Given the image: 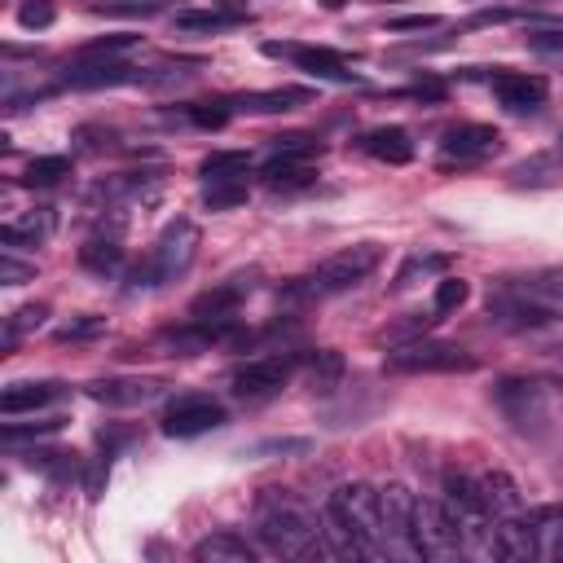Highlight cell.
<instances>
[{
    "mask_svg": "<svg viewBox=\"0 0 563 563\" xmlns=\"http://www.w3.org/2000/svg\"><path fill=\"white\" fill-rule=\"evenodd\" d=\"M344 383V357L339 352H313V361H308V388H313L317 396H330Z\"/></svg>",
    "mask_w": 563,
    "mask_h": 563,
    "instance_id": "24",
    "label": "cell"
},
{
    "mask_svg": "<svg viewBox=\"0 0 563 563\" xmlns=\"http://www.w3.org/2000/svg\"><path fill=\"white\" fill-rule=\"evenodd\" d=\"M203 203H207V212H229V207L247 203V181H212Z\"/></svg>",
    "mask_w": 563,
    "mask_h": 563,
    "instance_id": "31",
    "label": "cell"
},
{
    "mask_svg": "<svg viewBox=\"0 0 563 563\" xmlns=\"http://www.w3.org/2000/svg\"><path fill=\"white\" fill-rule=\"evenodd\" d=\"M300 102H308L304 88H273V93H247L238 106L242 110H256V115H269V110H291Z\"/></svg>",
    "mask_w": 563,
    "mask_h": 563,
    "instance_id": "27",
    "label": "cell"
},
{
    "mask_svg": "<svg viewBox=\"0 0 563 563\" xmlns=\"http://www.w3.org/2000/svg\"><path fill=\"white\" fill-rule=\"evenodd\" d=\"M414 550H418V559H436V563L462 555L458 528L445 515V502L418 498V506H414Z\"/></svg>",
    "mask_w": 563,
    "mask_h": 563,
    "instance_id": "6",
    "label": "cell"
},
{
    "mask_svg": "<svg viewBox=\"0 0 563 563\" xmlns=\"http://www.w3.org/2000/svg\"><path fill=\"white\" fill-rule=\"evenodd\" d=\"M383 498V537H388V559H418L414 550V506L418 498L405 484L379 489Z\"/></svg>",
    "mask_w": 563,
    "mask_h": 563,
    "instance_id": "8",
    "label": "cell"
},
{
    "mask_svg": "<svg viewBox=\"0 0 563 563\" xmlns=\"http://www.w3.org/2000/svg\"><path fill=\"white\" fill-rule=\"evenodd\" d=\"M58 396H62V383H9L5 396H0V410H5L9 418L14 414H36L49 401H58Z\"/></svg>",
    "mask_w": 563,
    "mask_h": 563,
    "instance_id": "19",
    "label": "cell"
},
{
    "mask_svg": "<svg viewBox=\"0 0 563 563\" xmlns=\"http://www.w3.org/2000/svg\"><path fill=\"white\" fill-rule=\"evenodd\" d=\"M198 256V229L190 225V220H176V225H168V234L159 238V247L150 251L146 264H137V269L128 273V286L137 291V286H163L172 282L176 273H185Z\"/></svg>",
    "mask_w": 563,
    "mask_h": 563,
    "instance_id": "5",
    "label": "cell"
},
{
    "mask_svg": "<svg viewBox=\"0 0 563 563\" xmlns=\"http://www.w3.org/2000/svg\"><path fill=\"white\" fill-rule=\"evenodd\" d=\"M295 366H300V357H256V361L234 370V392L238 396H269V392L291 383Z\"/></svg>",
    "mask_w": 563,
    "mask_h": 563,
    "instance_id": "11",
    "label": "cell"
},
{
    "mask_svg": "<svg viewBox=\"0 0 563 563\" xmlns=\"http://www.w3.org/2000/svg\"><path fill=\"white\" fill-rule=\"evenodd\" d=\"M498 150H502V132L489 128V124H458V128L445 132V141H440L445 163H480Z\"/></svg>",
    "mask_w": 563,
    "mask_h": 563,
    "instance_id": "12",
    "label": "cell"
},
{
    "mask_svg": "<svg viewBox=\"0 0 563 563\" xmlns=\"http://www.w3.org/2000/svg\"><path fill=\"white\" fill-rule=\"evenodd\" d=\"M264 53H273V58H291L300 71L317 75V80L357 84V71H348V62L339 58L335 49H313V44H264Z\"/></svg>",
    "mask_w": 563,
    "mask_h": 563,
    "instance_id": "10",
    "label": "cell"
},
{
    "mask_svg": "<svg viewBox=\"0 0 563 563\" xmlns=\"http://www.w3.org/2000/svg\"><path fill=\"white\" fill-rule=\"evenodd\" d=\"M102 330H106L102 317H80V322H71V326L58 330V344H84V339H97Z\"/></svg>",
    "mask_w": 563,
    "mask_h": 563,
    "instance_id": "37",
    "label": "cell"
},
{
    "mask_svg": "<svg viewBox=\"0 0 563 563\" xmlns=\"http://www.w3.org/2000/svg\"><path fill=\"white\" fill-rule=\"evenodd\" d=\"M53 229V216L40 212V216H27V220H5L0 225V242L5 247H36V242Z\"/></svg>",
    "mask_w": 563,
    "mask_h": 563,
    "instance_id": "26",
    "label": "cell"
},
{
    "mask_svg": "<svg viewBox=\"0 0 563 563\" xmlns=\"http://www.w3.org/2000/svg\"><path fill=\"white\" fill-rule=\"evenodd\" d=\"M467 295H471V286L462 278H440L436 295H432V308H436V313H454V308L467 304Z\"/></svg>",
    "mask_w": 563,
    "mask_h": 563,
    "instance_id": "34",
    "label": "cell"
},
{
    "mask_svg": "<svg viewBox=\"0 0 563 563\" xmlns=\"http://www.w3.org/2000/svg\"><path fill=\"white\" fill-rule=\"evenodd\" d=\"M445 515L458 528L462 555L471 559H498V520L480 493V480L467 471H445Z\"/></svg>",
    "mask_w": 563,
    "mask_h": 563,
    "instance_id": "1",
    "label": "cell"
},
{
    "mask_svg": "<svg viewBox=\"0 0 563 563\" xmlns=\"http://www.w3.org/2000/svg\"><path fill=\"white\" fill-rule=\"evenodd\" d=\"M93 396L97 401H110V405H132V401H150L154 383H97Z\"/></svg>",
    "mask_w": 563,
    "mask_h": 563,
    "instance_id": "32",
    "label": "cell"
},
{
    "mask_svg": "<svg viewBox=\"0 0 563 563\" xmlns=\"http://www.w3.org/2000/svg\"><path fill=\"white\" fill-rule=\"evenodd\" d=\"M493 396H498V405L506 410V418L511 423H542V405H546V396H542V383H533V379H502L498 388H493Z\"/></svg>",
    "mask_w": 563,
    "mask_h": 563,
    "instance_id": "14",
    "label": "cell"
},
{
    "mask_svg": "<svg viewBox=\"0 0 563 563\" xmlns=\"http://www.w3.org/2000/svg\"><path fill=\"white\" fill-rule=\"evenodd\" d=\"M388 370L396 374H449V370H476V357L462 352L454 344H423V339H410V344H396L388 357Z\"/></svg>",
    "mask_w": 563,
    "mask_h": 563,
    "instance_id": "7",
    "label": "cell"
},
{
    "mask_svg": "<svg viewBox=\"0 0 563 563\" xmlns=\"http://www.w3.org/2000/svg\"><path fill=\"white\" fill-rule=\"evenodd\" d=\"M132 44H137V36H102V40H88L80 49V62H110L119 58V53H128Z\"/></svg>",
    "mask_w": 563,
    "mask_h": 563,
    "instance_id": "33",
    "label": "cell"
},
{
    "mask_svg": "<svg viewBox=\"0 0 563 563\" xmlns=\"http://www.w3.org/2000/svg\"><path fill=\"white\" fill-rule=\"evenodd\" d=\"M53 18H58V9H53L49 0H27V5L18 9V22H22L27 31H44Z\"/></svg>",
    "mask_w": 563,
    "mask_h": 563,
    "instance_id": "36",
    "label": "cell"
},
{
    "mask_svg": "<svg viewBox=\"0 0 563 563\" xmlns=\"http://www.w3.org/2000/svg\"><path fill=\"white\" fill-rule=\"evenodd\" d=\"M247 22V14H234V9H207V14H181L176 27L181 31H225V27H238Z\"/></svg>",
    "mask_w": 563,
    "mask_h": 563,
    "instance_id": "29",
    "label": "cell"
},
{
    "mask_svg": "<svg viewBox=\"0 0 563 563\" xmlns=\"http://www.w3.org/2000/svg\"><path fill=\"white\" fill-rule=\"evenodd\" d=\"M80 260H84V269H93V273H115L119 264H124V247H119L115 238H93L80 251Z\"/></svg>",
    "mask_w": 563,
    "mask_h": 563,
    "instance_id": "28",
    "label": "cell"
},
{
    "mask_svg": "<svg viewBox=\"0 0 563 563\" xmlns=\"http://www.w3.org/2000/svg\"><path fill=\"white\" fill-rule=\"evenodd\" d=\"M489 317L502 326H511V330H542V326L555 322V313H550L546 304H533V300H524V295H502V300H493Z\"/></svg>",
    "mask_w": 563,
    "mask_h": 563,
    "instance_id": "16",
    "label": "cell"
},
{
    "mask_svg": "<svg viewBox=\"0 0 563 563\" xmlns=\"http://www.w3.org/2000/svg\"><path fill=\"white\" fill-rule=\"evenodd\" d=\"M128 80H137V66H128V62H80L75 58L71 62V71H66V84H75V88H110V84H128Z\"/></svg>",
    "mask_w": 563,
    "mask_h": 563,
    "instance_id": "17",
    "label": "cell"
},
{
    "mask_svg": "<svg viewBox=\"0 0 563 563\" xmlns=\"http://www.w3.org/2000/svg\"><path fill=\"white\" fill-rule=\"evenodd\" d=\"M256 533H260V542L269 546L273 555H282V559H322V555H330L326 533L291 502L264 506L260 520H256ZM330 559H335V555H330Z\"/></svg>",
    "mask_w": 563,
    "mask_h": 563,
    "instance_id": "3",
    "label": "cell"
},
{
    "mask_svg": "<svg viewBox=\"0 0 563 563\" xmlns=\"http://www.w3.org/2000/svg\"><path fill=\"white\" fill-rule=\"evenodd\" d=\"M326 515L335 524H344L352 537L361 542L366 559H388V537H383V498L370 484H339L326 502Z\"/></svg>",
    "mask_w": 563,
    "mask_h": 563,
    "instance_id": "2",
    "label": "cell"
},
{
    "mask_svg": "<svg viewBox=\"0 0 563 563\" xmlns=\"http://www.w3.org/2000/svg\"><path fill=\"white\" fill-rule=\"evenodd\" d=\"M480 493H484V502H489L493 520H506V515H520L524 511L520 484L506 476V471H484V476H480Z\"/></svg>",
    "mask_w": 563,
    "mask_h": 563,
    "instance_id": "18",
    "label": "cell"
},
{
    "mask_svg": "<svg viewBox=\"0 0 563 563\" xmlns=\"http://www.w3.org/2000/svg\"><path fill=\"white\" fill-rule=\"evenodd\" d=\"M388 27L392 31H432V27H440V18L436 14H410V18H392Z\"/></svg>",
    "mask_w": 563,
    "mask_h": 563,
    "instance_id": "41",
    "label": "cell"
},
{
    "mask_svg": "<svg viewBox=\"0 0 563 563\" xmlns=\"http://www.w3.org/2000/svg\"><path fill=\"white\" fill-rule=\"evenodd\" d=\"M159 0H106V5H97V14H124V18H150L159 14Z\"/></svg>",
    "mask_w": 563,
    "mask_h": 563,
    "instance_id": "35",
    "label": "cell"
},
{
    "mask_svg": "<svg viewBox=\"0 0 563 563\" xmlns=\"http://www.w3.org/2000/svg\"><path fill=\"white\" fill-rule=\"evenodd\" d=\"M216 427H225V405L212 401V396H181L163 414V436H176V440L216 432Z\"/></svg>",
    "mask_w": 563,
    "mask_h": 563,
    "instance_id": "9",
    "label": "cell"
},
{
    "mask_svg": "<svg viewBox=\"0 0 563 563\" xmlns=\"http://www.w3.org/2000/svg\"><path fill=\"white\" fill-rule=\"evenodd\" d=\"M366 150L374 154L379 163H410L414 159V137L405 128H396V124H388V128H374V132H366Z\"/></svg>",
    "mask_w": 563,
    "mask_h": 563,
    "instance_id": "22",
    "label": "cell"
},
{
    "mask_svg": "<svg viewBox=\"0 0 563 563\" xmlns=\"http://www.w3.org/2000/svg\"><path fill=\"white\" fill-rule=\"evenodd\" d=\"M62 176H71V159H62V154H44V159L27 163V176H22V181L27 185H58Z\"/></svg>",
    "mask_w": 563,
    "mask_h": 563,
    "instance_id": "30",
    "label": "cell"
},
{
    "mask_svg": "<svg viewBox=\"0 0 563 563\" xmlns=\"http://www.w3.org/2000/svg\"><path fill=\"white\" fill-rule=\"evenodd\" d=\"M194 559L198 563H256V550L238 533H212L194 546Z\"/></svg>",
    "mask_w": 563,
    "mask_h": 563,
    "instance_id": "20",
    "label": "cell"
},
{
    "mask_svg": "<svg viewBox=\"0 0 563 563\" xmlns=\"http://www.w3.org/2000/svg\"><path fill=\"white\" fill-rule=\"evenodd\" d=\"M44 317H49V308L44 304H31V308H22V313L14 317V322H9V339H18L22 330H31V326H40Z\"/></svg>",
    "mask_w": 563,
    "mask_h": 563,
    "instance_id": "40",
    "label": "cell"
},
{
    "mask_svg": "<svg viewBox=\"0 0 563 563\" xmlns=\"http://www.w3.org/2000/svg\"><path fill=\"white\" fill-rule=\"evenodd\" d=\"M190 119L198 128H225L229 124V106L225 102H198V106H190Z\"/></svg>",
    "mask_w": 563,
    "mask_h": 563,
    "instance_id": "38",
    "label": "cell"
},
{
    "mask_svg": "<svg viewBox=\"0 0 563 563\" xmlns=\"http://www.w3.org/2000/svg\"><path fill=\"white\" fill-rule=\"evenodd\" d=\"M546 80L542 75H524V71H498L493 75V97L511 110V115H528V110L546 106Z\"/></svg>",
    "mask_w": 563,
    "mask_h": 563,
    "instance_id": "13",
    "label": "cell"
},
{
    "mask_svg": "<svg viewBox=\"0 0 563 563\" xmlns=\"http://www.w3.org/2000/svg\"><path fill=\"white\" fill-rule=\"evenodd\" d=\"M379 260H383V251L374 247V242L348 247V251H339V256H330L326 264H317L308 278L286 286V300H326V295H339V291H348V286L366 282L370 273L379 269Z\"/></svg>",
    "mask_w": 563,
    "mask_h": 563,
    "instance_id": "4",
    "label": "cell"
},
{
    "mask_svg": "<svg viewBox=\"0 0 563 563\" xmlns=\"http://www.w3.org/2000/svg\"><path fill=\"white\" fill-rule=\"evenodd\" d=\"M0 278H5V282H18V278H31V269H27V264H18V260H0Z\"/></svg>",
    "mask_w": 563,
    "mask_h": 563,
    "instance_id": "42",
    "label": "cell"
},
{
    "mask_svg": "<svg viewBox=\"0 0 563 563\" xmlns=\"http://www.w3.org/2000/svg\"><path fill=\"white\" fill-rule=\"evenodd\" d=\"M322 5H326V9H344L348 0H322Z\"/></svg>",
    "mask_w": 563,
    "mask_h": 563,
    "instance_id": "45",
    "label": "cell"
},
{
    "mask_svg": "<svg viewBox=\"0 0 563 563\" xmlns=\"http://www.w3.org/2000/svg\"><path fill=\"white\" fill-rule=\"evenodd\" d=\"M58 427H62L58 418H49V423H36V427H18V423H9V427H5V445L14 449L18 440H27V436H49V432H58Z\"/></svg>",
    "mask_w": 563,
    "mask_h": 563,
    "instance_id": "39",
    "label": "cell"
},
{
    "mask_svg": "<svg viewBox=\"0 0 563 563\" xmlns=\"http://www.w3.org/2000/svg\"><path fill=\"white\" fill-rule=\"evenodd\" d=\"M247 168H251V159L242 150H212L203 159V181L212 185V181H247Z\"/></svg>",
    "mask_w": 563,
    "mask_h": 563,
    "instance_id": "23",
    "label": "cell"
},
{
    "mask_svg": "<svg viewBox=\"0 0 563 563\" xmlns=\"http://www.w3.org/2000/svg\"><path fill=\"white\" fill-rule=\"evenodd\" d=\"M225 9H234V14H247V0H220Z\"/></svg>",
    "mask_w": 563,
    "mask_h": 563,
    "instance_id": "44",
    "label": "cell"
},
{
    "mask_svg": "<svg viewBox=\"0 0 563 563\" xmlns=\"http://www.w3.org/2000/svg\"><path fill=\"white\" fill-rule=\"evenodd\" d=\"M414 93H418V97H445V84H440V80H427V84H418Z\"/></svg>",
    "mask_w": 563,
    "mask_h": 563,
    "instance_id": "43",
    "label": "cell"
},
{
    "mask_svg": "<svg viewBox=\"0 0 563 563\" xmlns=\"http://www.w3.org/2000/svg\"><path fill=\"white\" fill-rule=\"evenodd\" d=\"M533 524H537V559H563V511L559 506L537 511Z\"/></svg>",
    "mask_w": 563,
    "mask_h": 563,
    "instance_id": "25",
    "label": "cell"
},
{
    "mask_svg": "<svg viewBox=\"0 0 563 563\" xmlns=\"http://www.w3.org/2000/svg\"><path fill=\"white\" fill-rule=\"evenodd\" d=\"M247 291H251V282H247V278H229V282H220V286L203 291V295H198V300L190 304V317H225V313H234Z\"/></svg>",
    "mask_w": 563,
    "mask_h": 563,
    "instance_id": "21",
    "label": "cell"
},
{
    "mask_svg": "<svg viewBox=\"0 0 563 563\" xmlns=\"http://www.w3.org/2000/svg\"><path fill=\"white\" fill-rule=\"evenodd\" d=\"M498 559H511V563H528L537 559V524L533 515H506L498 520Z\"/></svg>",
    "mask_w": 563,
    "mask_h": 563,
    "instance_id": "15",
    "label": "cell"
}]
</instances>
